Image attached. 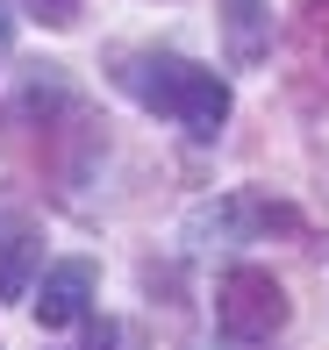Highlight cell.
Returning <instances> with one entry per match:
<instances>
[{"instance_id":"1","label":"cell","mask_w":329,"mask_h":350,"mask_svg":"<svg viewBox=\"0 0 329 350\" xmlns=\"http://www.w3.org/2000/svg\"><path fill=\"white\" fill-rule=\"evenodd\" d=\"M115 86L136 107H150V115H172L194 143H215L222 122H229V79L194 65V57H179V51H122Z\"/></svg>"},{"instance_id":"2","label":"cell","mask_w":329,"mask_h":350,"mask_svg":"<svg viewBox=\"0 0 329 350\" xmlns=\"http://www.w3.org/2000/svg\"><path fill=\"white\" fill-rule=\"evenodd\" d=\"M287 286H279L265 265H229L215 279V329H222L229 350H258L287 329Z\"/></svg>"},{"instance_id":"3","label":"cell","mask_w":329,"mask_h":350,"mask_svg":"<svg viewBox=\"0 0 329 350\" xmlns=\"http://www.w3.org/2000/svg\"><path fill=\"white\" fill-rule=\"evenodd\" d=\"M301 229V208L258 193V186H237L222 200H200L186 215V243H265V236H293Z\"/></svg>"},{"instance_id":"4","label":"cell","mask_w":329,"mask_h":350,"mask_svg":"<svg viewBox=\"0 0 329 350\" xmlns=\"http://www.w3.org/2000/svg\"><path fill=\"white\" fill-rule=\"evenodd\" d=\"M93 286H101L93 258H57L51 272H43V286H36V329H72V322H86Z\"/></svg>"},{"instance_id":"5","label":"cell","mask_w":329,"mask_h":350,"mask_svg":"<svg viewBox=\"0 0 329 350\" xmlns=\"http://www.w3.org/2000/svg\"><path fill=\"white\" fill-rule=\"evenodd\" d=\"M222 51L237 72H258L272 57V8L265 0H222Z\"/></svg>"},{"instance_id":"6","label":"cell","mask_w":329,"mask_h":350,"mask_svg":"<svg viewBox=\"0 0 329 350\" xmlns=\"http://www.w3.org/2000/svg\"><path fill=\"white\" fill-rule=\"evenodd\" d=\"M22 115L29 122H65V115H79V93H72V79L65 65H22Z\"/></svg>"},{"instance_id":"7","label":"cell","mask_w":329,"mask_h":350,"mask_svg":"<svg viewBox=\"0 0 329 350\" xmlns=\"http://www.w3.org/2000/svg\"><path fill=\"white\" fill-rule=\"evenodd\" d=\"M36 265H43L36 229H8L0 236V300H29V286H43Z\"/></svg>"},{"instance_id":"8","label":"cell","mask_w":329,"mask_h":350,"mask_svg":"<svg viewBox=\"0 0 329 350\" xmlns=\"http://www.w3.org/2000/svg\"><path fill=\"white\" fill-rule=\"evenodd\" d=\"M301 36L315 43V57L329 65V0H301Z\"/></svg>"},{"instance_id":"9","label":"cell","mask_w":329,"mask_h":350,"mask_svg":"<svg viewBox=\"0 0 329 350\" xmlns=\"http://www.w3.org/2000/svg\"><path fill=\"white\" fill-rule=\"evenodd\" d=\"M22 8L36 14L43 29H72V22H79V14H86V0H22Z\"/></svg>"},{"instance_id":"10","label":"cell","mask_w":329,"mask_h":350,"mask_svg":"<svg viewBox=\"0 0 329 350\" xmlns=\"http://www.w3.org/2000/svg\"><path fill=\"white\" fill-rule=\"evenodd\" d=\"M8 36H14V14H8V8H0V51H8Z\"/></svg>"}]
</instances>
